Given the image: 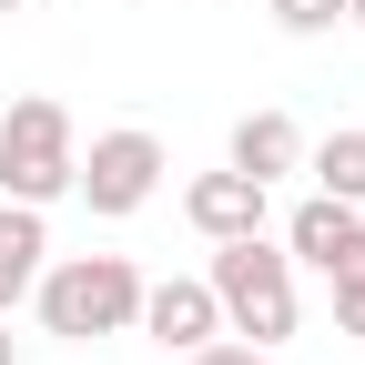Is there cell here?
Returning a JSON list of instances; mask_svg holds the SVG:
<instances>
[{
    "instance_id": "6da1fadb",
    "label": "cell",
    "mask_w": 365,
    "mask_h": 365,
    "mask_svg": "<svg viewBox=\"0 0 365 365\" xmlns=\"http://www.w3.org/2000/svg\"><path fill=\"white\" fill-rule=\"evenodd\" d=\"M31 304H41V335L91 345V335H132L143 314V264L132 254H61L31 274Z\"/></svg>"
},
{
    "instance_id": "7a4b0ae2",
    "label": "cell",
    "mask_w": 365,
    "mask_h": 365,
    "mask_svg": "<svg viewBox=\"0 0 365 365\" xmlns=\"http://www.w3.org/2000/svg\"><path fill=\"white\" fill-rule=\"evenodd\" d=\"M203 284H213V304H223V335H244V345H284V335H294V254H284V244H264V234L213 244Z\"/></svg>"
},
{
    "instance_id": "3957f363",
    "label": "cell",
    "mask_w": 365,
    "mask_h": 365,
    "mask_svg": "<svg viewBox=\"0 0 365 365\" xmlns=\"http://www.w3.org/2000/svg\"><path fill=\"white\" fill-rule=\"evenodd\" d=\"M71 112L51 102V91H21L11 112H0V203H61L71 193Z\"/></svg>"
},
{
    "instance_id": "277c9868",
    "label": "cell",
    "mask_w": 365,
    "mask_h": 365,
    "mask_svg": "<svg viewBox=\"0 0 365 365\" xmlns=\"http://www.w3.org/2000/svg\"><path fill=\"white\" fill-rule=\"evenodd\" d=\"M163 143H153V132L143 122H112V132H91V153L71 163V193L91 203V213H102V223H122V213H143L153 193H163Z\"/></svg>"
},
{
    "instance_id": "5b68a950",
    "label": "cell",
    "mask_w": 365,
    "mask_h": 365,
    "mask_svg": "<svg viewBox=\"0 0 365 365\" xmlns=\"http://www.w3.org/2000/svg\"><path fill=\"white\" fill-rule=\"evenodd\" d=\"M182 223H193L203 244H234V234H264L274 223V182H254V173H193L182 182Z\"/></svg>"
},
{
    "instance_id": "8992f818",
    "label": "cell",
    "mask_w": 365,
    "mask_h": 365,
    "mask_svg": "<svg viewBox=\"0 0 365 365\" xmlns=\"http://www.w3.org/2000/svg\"><path fill=\"white\" fill-rule=\"evenodd\" d=\"M163 355H193V345H213L223 335V304H213V284L203 274H173V284H143V314H132Z\"/></svg>"
},
{
    "instance_id": "52a82bcc",
    "label": "cell",
    "mask_w": 365,
    "mask_h": 365,
    "mask_svg": "<svg viewBox=\"0 0 365 365\" xmlns=\"http://www.w3.org/2000/svg\"><path fill=\"white\" fill-rule=\"evenodd\" d=\"M284 254H294V264H314V274H345V264L365 254V203L304 193V203L284 213Z\"/></svg>"
},
{
    "instance_id": "ba28073f",
    "label": "cell",
    "mask_w": 365,
    "mask_h": 365,
    "mask_svg": "<svg viewBox=\"0 0 365 365\" xmlns=\"http://www.w3.org/2000/svg\"><path fill=\"white\" fill-rule=\"evenodd\" d=\"M223 163L254 173V182L304 173V132H294V112H244V122H234V143H223Z\"/></svg>"
},
{
    "instance_id": "9c48e42d",
    "label": "cell",
    "mask_w": 365,
    "mask_h": 365,
    "mask_svg": "<svg viewBox=\"0 0 365 365\" xmlns=\"http://www.w3.org/2000/svg\"><path fill=\"white\" fill-rule=\"evenodd\" d=\"M41 264H51V223H41V203H0V314L31 294Z\"/></svg>"
},
{
    "instance_id": "30bf717a",
    "label": "cell",
    "mask_w": 365,
    "mask_h": 365,
    "mask_svg": "<svg viewBox=\"0 0 365 365\" xmlns=\"http://www.w3.org/2000/svg\"><path fill=\"white\" fill-rule=\"evenodd\" d=\"M304 173H314V193L365 203V122H335L325 143H304Z\"/></svg>"
},
{
    "instance_id": "8fae6325",
    "label": "cell",
    "mask_w": 365,
    "mask_h": 365,
    "mask_svg": "<svg viewBox=\"0 0 365 365\" xmlns=\"http://www.w3.org/2000/svg\"><path fill=\"white\" fill-rule=\"evenodd\" d=\"M345 21V0H274V31H294V41H325Z\"/></svg>"
},
{
    "instance_id": "7c38bea8",
    "label": "cell",
    "mask_w": 365,
    "mask_h": 365,
    "mask_svg": "<svg viewBox=\"0 0 365 365\" xmlns=\"http://www.w3.org/2000/svg\"><path fill=\"white\" fill-rule=\"evenodd\" d=\"M325 284H335V335H355V345H365V254H355L345 274H325Z\"/></svg>"
},
{
    "instance_id": "4fadbf2b",
    "label": "cell",
    "mask_w": 365,
    "mask_h": 365,
    "mask_svg": "<svg viewBox=\"0 0 365 365\" xmlns=\"http://www.w3.org/2000/svg\"><path fill=\"white\" fill-rule=\"evenodd\" d=\"M182 365H284L274 345H244V335H213V345H193Z\"/></svg>"
},
{
    "instance_id": "5bb4252c",
    "label": "cell",
    "mask_w": 365,
    "mask_h": 365,
    "mask_svg": "<svg viewBox=\"0 0 365 365\" xmlns=\"http://www.w3.org/2000/svg\"><path fill=\"white\" fill-rule=\"evenodd\" d=\"M0 365H21V335H11V314H0Z\"/></svg>"
},
{
    "instance_id": "9a60e30c",
    "label": "cell",
    "mask_w": 365,
    "mask_h": 365,
    "mask_svg": "<svg viewBox=\"0 0 365 365\" xmlns=\"http://www.w3.org/2000/svg\"><path fill=\"white\" fill-rule=\"evenodd\" d=\"M345 21H355V31H365V0H345Z\"/></svg>"
},
{
    "instance_id": "2e32d148",
    "label": "cell",
    "mask_w": 365,
    "mask_h": 365,
    "mask_svg": "<svg viewBox=\"0 0 365 365\" xmlns=\"http://www.w3.org/2000/svg\"><path fill=\"white\" fill-rule=\"evenodd\" d=\"M0 11H31V0H0Z\"/></svg>"
}]
</instances>
